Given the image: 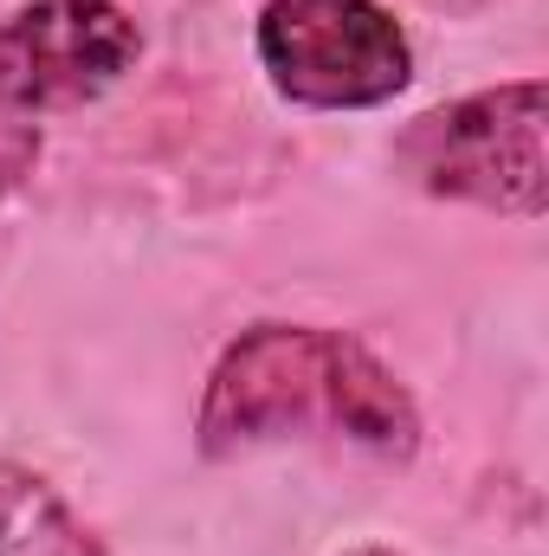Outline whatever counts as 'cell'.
Instances as JSON below:
<instances>
[{
	"label": "cell",
	"mask_w": 549,
	"mask_h": 556,
	"mask_svg": "<svg viewBox=\"0 0 549 556\" xmlns=\"http://www.w3.org/2000/svg\"><path fill=\"white\" fill-rule=\"evenodd\" d=\"M291 433L408 459L420 440V415H413V395L395 382V369L369 343L317 324H259L233 337L207 376L201 453L227 459Z\"/></svg>",
	"instance_id": "6da1fadb"
},
{
	"label": "cell",
	"mask_w": 549,
	"mask_h": 556,
	"mask_svg": "<svg viewBox=\"0 0 549 556\" xmlns=\"http://www.w3.org/2000/svg\"><path fill=\"white\" fill-rule=\"evenodd\" d=\"M33 162H39V130H33L20 111L0 104V194H13Z\"/></svg>",
	"instance_id": "8992f818"
},
{
	"label": "cell",
	"mask_w": 549,
	"mask_h": 556,
	"mask_svg": "<svg viewBox=\"0 0 549 556\" xmlns=\"http://www.w3.org/2000/svg\"><path fill=\"white\" fill-rule=\"evenodd\" d=\"M0 556H104V551L33 466L0 459Z\"/></svg>",
	"instance_id": "5b68a950"
},
{
	"label": "cell",
	"mask_w": 549,
	"mask_h": 556,
	"mask_svg": "<svg viewBox=\"0 0 549 556\" xmlns=\"http://www.w3.org/2000/svg\"><path fill=\"white\" fill-rule=\"evenodd\" d=\"M349 556H395V551H382V544H369V551H349Z\"/></svg>",
	"instance_id": "52a82bcc"
},
{
	"label": "cell",
	"mask_w": 549,
	"mask_h": 556,
	"mask_svg": "<svg viewBox=\"0 0 549 556\" xmlns=\"http://www.w3.org/2000/svg\"><path fill=\"white\" fill-rule=\"evenodd\" d=\"M142 52L117 0H33L0 20V104L33 117L111 91Z\"/></svg>",
	"instance_id": "277c9868"
},
{
	"label": "cell",
	"mask_w": 549,
	"mask_h": 556,
	"mask_svg": "<svg viewBox=\"0 0 549 556\" xmlns=\"http://www.w3.org/2000/svg\"><path fill=\"white\" fill-rule=\"evenodd\" d=\"M259 59L284 98L317 111L388 104L413 78L408 33L382 0H266Z\"/></svg>",
	"instance_id": "3957f363"
},
{
	"label": "cell",
	"mask_w": 549,
	"mask_h": 556,
	"mask_svg": "<svg viewBox=\"0 0 549 556\" xmlns=\"http://www.w3.org/2000/svg\"><path fill=\"white\" fill-rule=\"evenodd\" d=\"M395 162L426 194L537 220L544 214V85L518 78L413 117L408 137L395 142Z\"/></svg>",
	"instance_id": "7a4b0ae2"
}]
</instances>
